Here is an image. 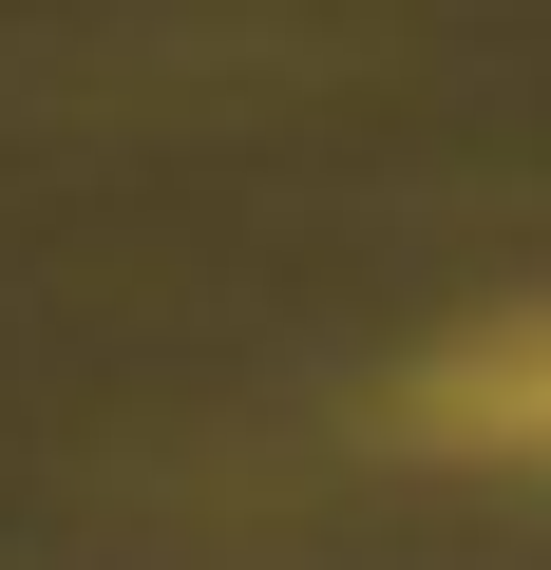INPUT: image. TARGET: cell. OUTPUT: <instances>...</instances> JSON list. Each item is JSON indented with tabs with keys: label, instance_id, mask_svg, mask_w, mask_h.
<instances>
[{
	"label": "cell",
	"instance_id": "6da1fadb",
	"mask_svg": "<svg viewBox=\"0 0 551 570\" xmlns=\"http://www.w3.org/2000/svg\"><path fill=\"white\" fill-rule=\"evenodd\" d=\"M419 419H437V438H494V456H551V305L494 324V343H456Z\"/></svg>",
	"mask_w": 551,
	"mask_h": 570
}]
</instances>
